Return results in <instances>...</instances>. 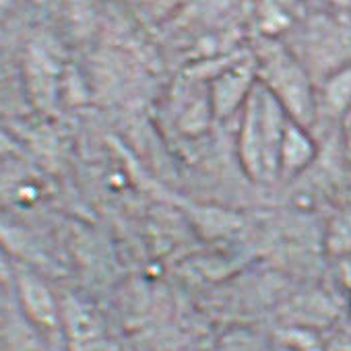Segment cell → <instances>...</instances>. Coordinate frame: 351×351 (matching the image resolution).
<instances>
[{
	"mask_svg": "<svg viewBox=\"0 0 351 351\" xmlns=\"http://www.w3.org/2000/svg\"><path fill=\"white\" fill-rule=\"evenodd\" d=\"M13 149H15V145H13L11 136L3 128H0V155H5V153H9Z\"/></svg>",
	"mask_w": 351,
	"mask_h": 351,
	"instance_id": "10",
	"label": "cell"
},
{
	"mask_svg": "<svg viewBox=\"0 0 351 351\" xmlns=\"http://www.w3.org/2000/svg\"><path fill=\"white\" fill-rule=\"evenodd\" d=\"M256 71L261 85L283 106L295 124L306 128L314 122L316 99L310 79L302 64L281 44L265 42L261 46Z\"/></svg>",
	"mask_w": 351,
	"mask_h": 351,
	"instance_id": "2",
	"label": "cell"
},
{
	"mask_svg": "<svg viewBox=\"0 0 351 351\" xmlns=\"http://www.w3.org/2000/svg\"><path fill=\"white\" fill-rule=\"evenodd\" d=\"M347 155L351 157V128H349V132H347Z\"/></svg>",
	"mask_w": 351,
	"mask_h": 351,
	"instance_id": "12",
	"label": "cell"
},
{
	"mask_svg": "<svg viewBox=\"0 0 351 351\" xmlns=\"http://www.w3.org/2000/svg\"><path fill=\"white\" fill-rule=\"evenodd\" d=\"M324 104L332 114H343L351 108V66L332 75L324 85Z\"/></svg>",
	"mask_w": 351,
	"mask_h": 351,
	"instance_id": "8",
	"label": "cell"
},
{
	"mask_svg": "<svg viewBox=\"0 0 351 351\" xmlns=\"http://www.w3.org/2000/svg\"><path fill=\"white\" fill-rule=\"evenodd\" d=\"M19 291H21L23 306L34 322L46 328H54L58 324L60 310L56 306V300L36 275L23 271L19 275Z\"/></svg>",
	"mask_w": 351,
	"mask_h": 351,
	"instance_id": "6",
	"label": "cell"
},
{
	"mask_svg": "<svg viewBox=\"0 0 351 351\" xmlns=\"http://www.w3.org/2000/svg\"><path fill=\"white\" fill-rule=\"evenodd\" d=\"M0 306H3V289H0Z\"/></svg>",
	"mask_w": 351,
	"mask_h": 351,
	"instance_id": "13",
	"label": "cell"
},
{
	"mask_svg": "<svg viewBox=\"0 0 351 351\" xmlns=\"http://www.w3.org/2000/svg\"><path fill=\"white\" fill-rule=\"evenodd\" d=\"M62 314L75 351H106L104 326L93 308L75 298H69Z\"/></svg>",
	"mask_w": 351,
	"mask_h": 351,
	"instance_id": "5",
	"label": "cell"
},
{
	"mask_svg": "<svg viewBox=\"0 0 351 351\" xmlns=\"http://www.w3.org/2000/svg\"><path fill=\"white\" fill-rule=\"evenodd\" d=\"M326 248L335 256L351 252V213H341L330 221L326 232Z\"/></svg>",
	"mask_w": 351,
	"mask_h": 351,
	"instance_id": "9",
	"label": "cell"
},
{
	"mask_svg": "<svg viewBox=\"0 0 351 351\" xmlns=\"http://www.w3.org/2000/svg\"><path fill=\"white\" fill-rule=\"evenodd\" d=\"M314 155H316V147L312 138L308 136L306 128L289 120L285 126L281 151H279V173L293 176L302 171L314 159Z\"/></svg>",
	"mask_w": 351,
	"mask_h": 351,
	"instance_id": "7",
	"label": "cell"
},
{
	"mask_svg": "<svg viewBox=\"0 0 351 351\" xmlns=\"http://www.w3.org/2000/svg\"><path fill=\"white\" fill-rule=\"evenodd\" d=\"M25 75L34 104L42 110L52 108L58 95L60 60L48 44L34 42L29 46L25 58Z\"/></svg>",
	"mask_w": 351,
	"mask_h": 351,
	"instance_id": "3",
	"label": "cell"
},
{
	"mask_svg": "<svg viewBox=\"0 0 351 351\" xmlns=\"http://www.w3.org/2000/svg\"><path fill=\"white\" fill-rule=\"evenodd\" d=\"M15 3H17V0H0V17H3Z\"/></svg>",
	"mask_w": 351,
	"mask_h": 351,
	"instance_id": "11",
	"label": "cell"
},
{
	"mask_svg": "<svg viewBox=\"0 0 351 351\" xmlns=\"http://www.w3.org/2000/svg\"><path fill=\"white\" fill-rule=\"evenodd\" d=\"M240 157L254 180H271L279 173V151L287 122L283 106L258 83L244 101Z\"/></svg>",
	"mask_w": 351,
	"mask_h": 351,
	"instance_id": "1",
	"label": "cell"
},
{
	"mask_svg": "<svg viewBox=\"0 0 351 351\" xmlns=\"http://www.w3.org/2000/svg\"><path fill=\"white\" fill-rule=\"evenodd\" d=\"M349 3H351V0H349Z\"/></svg>",
	"mask_w": 351,
	"mask_h": 351,
	"instance_id": "14",
	"label": "cell"
},
{
	"mask_svg": "<svg viewBox=\"0 0 351 351\" xmlns=\"http://www.w3.org/2000/svg\"><path fill=\"white\" fill-rule=\"evenodd\" d=\"M254 87V66L252 64H236L221 73L211 85V108L223 118L230 116L244 104Z\"/></svg>",
	"mask_w": 351,
	"mask_h": 351,
	"instance_id": "4",
	"label": "cell"
}]
</instances>
